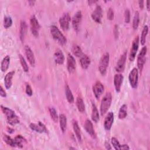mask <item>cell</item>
<instances>
[{
  "label": "cell",
  "instance_id": "484cf974",
  "mask_svg": "<svg viewBox=\"0 0 150 150\" xmlns=\"http://www.w3.org/2000/svg\"><path fill=\"white\" fill-rule=\"evenodd\" d=\"M59 121H60V129L63 132H64L66 130L67 127V118L64 114H60L59 115Z\"/></svg>",
  "mask_w": 150,
  "mask_h": 150
},
{
  "label": "cell",
  "instance_id": "d4e9b609",
  "mask_svg": "<svg viewBox=\"0 0 150 150\" xmlns=\"http://www.w3.org/2000/svg\"><path fill=\"white\" fill-rule=\"evenodd\" d=\"M91 120L95 122H98L100 120V116H99V112L97 110V108L96 105L92 103V111H91Z\"/></svg>",
  "mask_w": 150,
  "mask_h": 150
},
{
  "label": "cell",
  "instance_id": "b9f144b4",
  "mask_svg": "<svg viewBox=\"0 0 150 150\" xmlns=\"http://www.w3.org/2000/svg\"><path fill=\"white\" fill-rule=\"evenodd\" d=\"M26 93L28 96H32L33 94V91L32 90V88L30 86L29 84H26V90H25Z\"/></svg>",
  "mask_w": 150,
  "mask_h": 150
},
{
  "label": "cell",
  "instance_id": "7c38bea8",
  "mask_svg": "<svg viewBox=\"0 0 150 150\" xmlns=\"http://www.w3.org/2000/svg\"><path fill=\"white\" fill-rule=\"evenodd\" d=\"M91 16V18L94 22L98 23H101L103 17V11L100 5L96 6L95 9L92 12Z\"/></svg>",
  "mask_w": 150,
  "mask_h": 150
},
{
  "label": "cell",
  "instance_id": "e575fe53",
  "mask_svg": "<svg viewBox=\"0 0 150 150\" xmlns=\"http://www.w3.org/2000/svg\"><path fill=\"white\" fill-rule=\"evenodd\" d=\"M49 114L51 117V118L53 120V121L54 122H57L58 121L59 117H58L56 110L53 107H49Z\"/></svg>",
  "mask_w": 150,
  "mask_h": 150
},
{
  "label": "cell",
  "instance_id": "7a4b0ae2",
  "mask_svg": "<svg viewBox=\"0 0 150 150\" xmlns=\"http://www.w3.org/2000/svg\"><path fill=\"white\" fill-rule=\"evenodd\" d=\"M50 33L53 38L56 40L60 45H64L67 42L66 38L61 32L59 28L56 26H52L50 28Z\"/></svg>",
  "mask_w": 150,
  "mask_h": 150
},
{
  "label": "cell",
  "instance_id": "44dd1931",
  "mask_svg": "<svg viewBox=\"0 0 150 150\" xmlns=\"http://www.w3.org/2000/svg\"><path fill=\"white\" fill-rule=\"evenodd\" d=\"M15 74L14 71H11L8 73L4 77V84L5 88L8 90L11 88L12 84V78Z\"/></svg>",
  "mask_w": 150,
  "mask_h": 150
},
{
  "label": "cell",
  "instance_id": "d6a6232c",
  "mask_svg": "<svg viewBox=\"0 0 150 150\" xmlns=\"http://www.w3.org/2000/svg\"><path fill=\"white\" fill-rule=\"evenodd\" d=\"M71 52L73 53V54L76 56V57H81L83 53L82 52L81 49L80 48V47L77 45H74L73 46L72 49H71Z\"/></svg>",
  "mask_w": 150,
  "mask_h": 150
},
{
  "label": "cell",
  "instance_id": "4316f807",
  "mask_svg": "<svg viewBox=\"0 0 150 150\" xmlns=\"http://www.w3.org/2000/svg\"><path fill=\"white\" fill-rule=\"evenodd\" d=\"M73 128L74 132L76 134V136L79 142H81L82 138H81V131L79 127L78 123L76 121H74L73 122Z\"/></svg>",
  "mask_w": 150,
  "mask_h": 150
},
{
  "label": "cell",
  "instance_id": "4fadbf2b",
  "mask_svg": "<svg viewBox=\"0 0 150 150\" xmlns=\"http://www.w3.org/2000/svg\"><path fill=\"white\" fill-rule=\"evenodd\" d=\"M29 127L32 130L39 133L47 132V129L46 126L40 121H39L38 123H30L29 124Z\"/></svg>",
  "mask_w": 150,
  "mask_h": 150
},
{
  "label": "cell",
  "instance_id": "8fae6325",
  "mask_svg": "<svg viewBox=\"0 0 150 150\" xmlns=\"http://www.w3.org/2000/svg\"><path fill=\"white\" fill-rule=\"evenodd\" d=\"M92 89L95 97L97 99H98L103 94L104 90V87L100 81H97L93 86Z\"/></svg>",
  "mask_w": 150,
  "mask_h": 150
},
{
  "label": "cell",
  "instance_id": "ee69618b",
  "mask_svg": "<svg viewBox=\"0 0 150 150\" xmlns=\"http://www.w3.org/2000/svg\"><path fill=\"white\" fill-rule=\"evenodd\" d=\"M114 32V36H115V39H117L118 37V26L117 25H115Z\"/></svg>",
  "mask_w": 150,
  "mask_h": 150
},
{
  "label": "cell",
  "instance_id": "7402d4cb",
  "mask_svg": "<svg viewBox=\"0 0 150 150\" xmlns=\"http://www.w3.org/2000/svg\"><path fill=\"white\" fill-rule=\"evenodd\" d=\"M27 31V25L25 21H22L20 23V28H19V38L22 42L24 41L26 34Z\"/></svg>",
  "mask_w": 150,
  "mask_h": 150
},
{
  "label": "cell",
  "instance_id": "9c48e42d",
  "mask_svg": "<svg viewBox=\"0 0 150 150\" xmlns=\"http://www.w3.org/2000/svg\"><path fill=\"white\" fill-rule=\"evenodd\" d=\"M70 16L68 13H64L59 19V23L60 25L61 28L66 31L69 28V25L70 22Z\"/></svg>",
  "mask_w": 150,
  "mask_h": 150
},
{
  "label": "cell",
  "instance_id": "f35d334b",
  "mask_svg": "<svg viewBox=\"0 0 150 150\" xmlns=\"http://www.w3.org/2000/svg\"><path fill=\"white\" fill-rule=\"evenodd\" d=\"M111 144L114 147V148L116 150H121V144H120L118 139L112 137L111 138Z\"/></svg>",
  "mask_w": 150,
  "mask_h": 150
},
{
  "label": "cell",
  "instance_id": "f6af8a7d",
  "mask_svg": "<svg viewBox=\"0 0 150 150\" xmlns=\"http://www.w3.org/2000/svg\"><path fill=\"white\" fill-rule=\"evenodd\" d=\"M144 1H141V0H139V1H138L139 7V8H140L141 9H142L144 8Z\"/></svg>",
  "mask_w": 150,
  "mask_h": 150
},
{
  "label": "cell",
  "instance_id": "ab89813d",
  "mask_svg": "<svg viewBox=\"0 0 150 150\" xmlns=\"http://www.w3.org/2000/svg\"><path fill=\"white\" fill-rule=\"evenodd\" d=\"M107 19L110 21H112L114 19V11L111 8H110L108 10L107 12Z\"/></svg>",
  "mask_w": 150,
  "mask_h": 150
},
{
  "label": "cell",
  "instance_id": "6da1fadb",
  "mask_svg": "<svg viewBox=\"0 0 150 150\" xmlns=\"http://www.w3.org/2000/svg\"><path fill=\"white\" fill-rule=\"evenodd\" d=\"M1 107L3 113L6 117V120L8 124L11 125H15L19 123V119L18 117L15 114V112L12 110L8 107L3 106L2 105H1Z\"/></svg>",
  "mask_w": 150,
  "mask_h": 150
},
{
  "label": "cell",
  "instance_id": "f1b7e54d",
  "mask_svg": "<svg viewBox=\"0 0 150 150\" xmlns=\"http://www.w3.org/2000/svg\"><path fill=\"white\" fill-rule=\"evenodd\" d=\"M15 141V146L19 148L23 147V143L26 142V139L21 135H18L14 138Z\"/></svg>",
  "mask_w": 150,
  "mask_h": 150
},
{
  "label": "cell",
  "instance_id": "74e56055",
  "mask_svg": "<svg viewBox=\"0 0 150 150\" xmlns=\"http://www.w3.org/2000/svg\"><path fill=\"white\" fill-rule=\"evenodd\" d=\"M12 25V20L11 17L9 16H6L4 19V26L5 29L10 28Z\"/></svg>",
  "mask_w": 150,
  "mask_h": 150
},
{
  "label": "cell",
  "instance_id": "83f0119b",
  "mask_svg": "<svg viewBox=\"0 0 150 150\" xmlns=\"http://www.w3.org/2000/svg\"><path fill=\"white\" fill-rule=\"evenodd\" d=\"M65 94H66V97L67 101L70 104L73 103L74 101V98L72 94V92L68 85L65 86Z\"/></svg>",
  "mask_w": 150,
  "mask_h": 150
},
{
  "label": "cell",
  "instance_id": "f546056e",
  "mask_svg": "<svg viewBox=\"0 0 150 150\" xmlns=\"http://www.w3.org/2000/svg\"><path fill=\"white\" fill-rule=\"evenodd\" d=\"M127 115V105L126 104H123L120 108L118 112V118L119 119H124Z\"/></svg>",
  "mask_w": 150,
  "mask_h": 150
},
{
  "label": "cell",
  "instance_id": "4dcf8cb0",
  "mask_svg": "<svg viewBox=\"0 0 150 150\" xmlns=\"http://www.w3.org/2000/svg\"><path fill=\"white\" fill-rule=\"evenodd\" d=\"M148 33V26L147 25H145L142 30V33L140 38V42L142 45H144L146 42V38Z\"/></svg>",
  "mask_w": 150,
  "mask_h": 150
},
{
  "label": "cell",
  "instance_id": "c3c4849f",
  "mask_svg": "<svg viewBox=\"0 0 150 150\" xmlns=\"http://www.w3.org/2000/svg\"><path fill=\"white\" fill-rule=\"evenodd\" d=\"M146 8L148 11H149V1H146Z\"/></svg>",
  "mask_w": 150,
  "mask_h": 150
},
{
  "label": "cell",
  "instance_id": "8d00e7d4",
  "mask_svg": "<svg viewBox=\"0 0 150 150\" xmlns=\"http://www.w3.org/2000/svg\"><path fill=\"white\" fill-rule=\"evenodd\" d=\"M19 58L20 63H21V64L22 66V67L23 71L25 72H28L29 71V67H28V64H27L26 62L25 61V59H24L23 56L22 54H19Z\"/></svg>",
  "mask_w": 150,
  "mask_h": 150
},
{
  "label": "cell",
  "instance_id": "bcb514c9",
  "mask_svg": "<svg viewBox=\"0 0 150 150\" xmlns=\"http://www.w3.org/2000/svg\"><path fill=\"white\" fill-rule=\"evenodd\" d=\"M121 149H129V147L126 144L121 145Z\"/></svg>",
  "mask_w": 150,
  "mask_h": 150
},
{
  "label": "cell",
  "instance_id": "e0dca14e",
  "mask_svg": "<svg viewBox=\"0 0 150 150\" xmlns=\"http://www.w3.org/2000/svg\"><path fill=\"white\" fill-rule=\"evenodd\" d=\"M124 77L121 73H117L114 77V84L116 92L119 93L121 90V87L123 82Z\"/></svg>",
  "mask_w": 150,
  "mask_h": 150
},
{
  "label": "cell",
  "instance_id": "8992f818",
  "mask_svg": "<svg viewBox=\"0 0 150 150\" xmlns=\"http://www.w3.org/2000/svg\"><path fill=\"white\" fill-rule=\"evenodd\" d=\"M128 79L131 86L133 88H136L138 83V70L137 68H133L129 72Z\"/></svg>",
  "mask_w": 150,
  "mask_h": 150
},
{
  "label": "cell",
  "instance_id": "d590c367",
  "mask_svg": "<svg viewBox=\"0 0 150 150\" xmlns=\"http://www.w3.org/2000/svg\"><path fill=\"white\" fill-rule=\"evenodd\" d=\"M3 139L4 141V142L8 144V145L12 146V147H15V141H14V138H12L11 137H9L8 135H4L3 136Z\"/></svg>",
  "mask_w": 150,
  "mask_h": 150
},
{
  "label": "cell",
  "instance_id": "ffe728a7",
  "mask_svg": "<svg viewBox=\"0 0 150 150\" xmlns=\"http://www.w3.org/2000/svg\"><path fill=\"white\" fill-rule=\"evenodd\" d=\"M54 59L56 63H57L58 64H63L65 58H64V56L62 51L60 49H57L56 50V52H54Z\"/></svg>",
  "mask_w": 150,
  "mask_h": 150
},
{
  "label": "cell",
  "instance_id": "d6986e66",
  "mask_svg": "<svg viewBox=\"0 0 150 150\" xmlns=\"http://www.w3.org/2000/svg\"><path fill=\"white\" fill-rule=\"evenodd\" d=\"M84 128L86 130V131L92 137H95V131L94 129L93 128V125L91 121L87 119L85 121L84 124Z\"/></svg>",
  "mask_w": 150,
  "mask_h": 150
},
{
  "label": "cell",
  "instance_id": "52a82bcc",
  "mask_svg": "<svg viewBox=\"0 0 150 150\" xmlns=\"http://www.w3.org/2000/svg\"><path fill=\"white\" fill-rule=\"evenodd\" d=\"M139 38L138 36H137L132 41L131 48L129 52V60L131 62H133L135 58V56L138 49V47H139Z\"/></svg>",
  "mask_w": 150,
  "mask_h": 150
},
{
  "label": "cell",
  "instance_id": "cb8c5ba5",
  "mask_svg": "<svg viewBox=\"0 0 150 150\" xmlns=\"http://www.w3.org/2000/svg\"><path fill=\"white\" fill-rule=\"evenodd\" d=\"M10 64V57L9 56H6L1 62V70L2 72H5L9 68Z\"/></svg>",
  "mask_w": 150,
  "mask_h": 150
},
{
  "label": "cell",
  "instance_id": "5bb4252c",
  "mask_svg": "<svg viewBox=\"0 0 150 150\" xmlns=\"http://www.w3.org/2000/svg\"><path fill=\"white\" fill-rule=\"evenodd\" d=\"M81 18H82V14L80 11H79L77 12H76V13L74 15V16L72 18V21H71L72 26L74 29V30L76 31H78L79 29Z\"/></svg>",
  "mask_w": 150,
  "mask_h": 150
},
{
  "label": "cell",
  "instance_id": "603a6c76",
  "mask_svg": "<svg viewBox=\"0 0 150 150\" xmlns=\"http://www.w3.org/2000/svg\"><path fill=\"white\" fill-rule=\"evenodd\" d=\"M80 63L83 69H87L90 64V59L87 55L83 54L80 57Z\"/></svg>",
  "mask_w": 150,
  "mask_h": 150
},
{
  "label": "cell",
  "instance_id": "5b68a950",
  "mask_svg": "<svg viewBox=\"0 0 150 150\" xmlns=\"http://www.w3.org/2000/svg\"><path fill=\"white\" fill-rule=\"evenodd\" d=\"M146 52H147L146 46L142 47L137 57V66L138 69V70H139L140 72L142 71L144 66L145 63V60H146L145 56L146 54Z\"/></svg>",
  "mask_w": 150,
  "mask_h": 150
},
{
  "label": "cell",
  "instance_id": "ac0fdd59",
  "mask_svg": "<svg viewBox=\"0 0 150 150\" xmlns=\"http://www.w3.org/2000/svg\"><path fill=\"white\" fill-rule=\"evenodd\" d=\"M25 52L29 63L32 67H34L35 65V58L34 54L29 46H25Z\"/></svg>",
  "mask_w": 150,
  "mask_h": 150
},
{
  "label": "cell",
  "instance_id": "7dc6e473",
  "mask_svg": "<svg viewBox=\"0 0 150 150\" xmlns=\"http://www.w3.org/2000/svg\"><path fill=\"white\" fill-rule=\"evenodd\" d=\"M105 148L107 149H111V147L110 145V144L108 142H105Z\"/></svg>",
  "mask_w": 150,
  "mask_h": 150
},
{
  "label": "cell",
  "instance_id": "ba28073f",
  "mask_svg": "<svg viewBox=\"0 0 150 150\" xmlns=\"http://www.w3.org/2000/svg\"><path fill=\"white\" fill-rule=\"evenodd\" d=\"M30 25L32 35L35 37H38L39 36V32L40 26L37 18L35 15H32L30 18Z\"/></svg>",
  "mask_w": 150,
  "mask_h": 150
},
{
  "label": "cell",
  "instance_id": "836d02e7",
  "mask_svg": "<svg viewBox=\"0 0 150 150\" xmlns=\"http://www.w3.org/2000/svg\"><path fill=\"white\" fill-rule=\"evenodd\" d=\"M139 23V14L138 11H136L134 14L133 22H132V28L134 30L137 29Z\"/></svg>",
  "mask_w": 150,
  "mask_h": 150
},
{
  "label": "cell",
  "instance_id": "30bf717a",
  "mask_svg": "<svg viewBox=\"0 0 150 150\" xmlns=\"http://www.w3.org/2000/svg\"><path fill=\"white\" fill-rule=\"evenodd\" d=\"M127 52H125L118 59L117 65L115 67V70L118 73H121L123 72L125 69V63H126V60H127Z\"/></svg>",
  "mask_w": 150,
  "mask_h": 150
},
{
  "label": "cell",
  "instance_id": "3957f363",
  "mask_svg": "<svg viewBox=\"0 0 150 150\" xmlns=\"http://www.w3.org/2000/svg\"><path fill=\"white\" fill-rule=\"evenodd\" d=\"M112 101V96L110 93H107L103 97L100 105V114L104 115L110 108Z\"/></svg>",
  "mask_w": 150,
  "mask_h": 150
},
{
  "label": "cell",
  "instance_id": "7bdbcfd3",
  "mask_svg": "<svg viewBox=\"0 0 150 150\" xmlns=\"http://www.w3.org/2000/svg\"><path fill=\"white\" fill-rule=\"evenodd\" d=\"M0 95L2 97H6V93L5 91V90L3 88L2 86L0 87Z\"/></svg>",
  "mask_w": 150,
  "mask_h": 150
},
{
  "label": "cell",
  "instance_id": "277c9868",
  "mask_svg": "<svg viewBox=\"0 0 150 150\" xmlns=\"http://www.w3.org/2000/svg\"><path fill=\"white\" fill-rule=\"evenodd\" d=\"M109 61L110 54L108 53H105V54H104L100 59L98 64V70L102 76L105 75L107 73V68L109 64Z\"/></svg>",
  "mask_w": 150,
  "mask_h": 150
},
{
  "label": "cell",
  "instance_id": "9a60e30c",
  "mask_svg": "<svg viewBox=\"0 0 150 150\" xmlns=\"http://www.w3.org/2000/svg\"><path fill=\"white\" fill-rule=\"evenodd\" d=\"M76 63L74 57L71 54H68L67 57V69L70 73H73L76 70Z\"/></svg>",
  "mask_w": 150,
  "mask_h": 150
},
{
  "label": "cell",
  "instance_id": "60d3db41",
  "mask_svg": "<svg viewBox=\"0 0 150 150\" xmlns=\"http://www.w3.org/2000/svg\"><path fill=\"white\" fill-rule=\"evenodd\" d=\"M124 20L125 23H129L130 21V12L128 9H126L124 12Z\"/></svg>",
  "mask_w": 150,
  "mask_h": 150
},
{
  "label": "cell",
  "instance_id": "2e32d148",
  "mask_svg": "<svg viewBox=\"0 0 150 150\" xmlns=\"http://www.w3.org/2000/svg\"><path fill=\"white\" fill-rule=\"evenodd\" d=\"M114 122V113L113 112H108L107 115H106L104 122V129L106 131H110L111 128Z\"/></svg>",
  "mask_w": 150,
  "mask_h": 150
},
{
  "label": "cell",
  "instance_id": "1f68e13d",
  "mask_svg": "<svg viewBox=\"0 0 150 150\" xmlns=\"http://www.w3.org/2000/svg\"><path fill=\"white\" fill-rule=\"evenodd\" d=\"M76 106L79 111L83 112L85 110V105L83 99L80 97H78L76 100Z\"/></svg>",
  "mask_w": 150,
  "mask_h": 150
}]
</instances>
